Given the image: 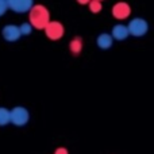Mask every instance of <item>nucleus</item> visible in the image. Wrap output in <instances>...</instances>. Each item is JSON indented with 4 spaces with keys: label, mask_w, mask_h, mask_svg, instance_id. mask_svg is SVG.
Returning a JSON list of instances; mask_svg holds the SVG:
<instances>
[{
    "label": "nucleus",
    "mask_w": 154,
    "mask_h": 154,
    "mask_svg": "<svg viewBox=\"0 0 154 154\" xmlns=\"http://www.w3.org/2000/svg\"><path fill=\"white\" fill-rule=\"evenodd\" d=\"M29 23L32 29L45 30L46 26L50 23V12L42 4H34L29 12Z\"/></svg>",
    "instance_id": "obj_1"
},
{
    "label": "nucleus",
    "mask_w": 154,
    "mask_h": 154,
    "mask_svg": "<svg viewBox=\"0 0 154 154\" xmlns=\"http://www.w3.org/2000/svg\"><path fill=\"white\" fill-rule=\"evenodd\" d=\"M10 115H11V123L14 126L18 127H23L29 123L30 120V112L26 107L23 106H16L12 109H10Z\"/></svg>",
    "instance_id": "obj_2"
},
{
    "label": "nucleus",
    "mask_w": 154,
    "mask_h": 154,
    "mask_svg": "<svg viewBox=\"0 0 154 154\" xmlns=\"http://www.w3.org/2000/svg\"><path fill=\"white\" fill-rule=\"evenodd\" d=\"M130 35L134 37H143L149 31V23L143 18H134L127 26Z\"/></svg>",
    "instance_id": "obj_3"
},
{
    "label": "nucleus",
    "mask_w": 154,
    "mask_h": 154,
    "mask_svg": "<svg viewBox=\"0 0 154 154\" xmlns=\"http://www.w3.org/2000/svg\"><path fill=\"white\" fill-rule=\"evenodd\" d=\"M46 34V37L51 41H58L64 37V32H65V29H64V24L58 20H50V23L46 26V29L43 30Z\"/></svg>",
    "instance_id": "obj_4"
},
{
    "label": "nucleus",
    "mask_w": 154,
    "mask_h": 154,
    "mask_svg": "<svg viewBox=\"0 0 154 154\" xmlns=\"http://www.w3.org/2000/svg\"><path fill=\"white\" fill-rule=\"evenodd\" d=\"M8 10H11L15 14H26L30 12V10L34 5L32 0H8Z\"/></svg>",
    "instance_id": "obj_5"
},
{
    "label": "nucleus",
    "mask_w": 154,
    "mask_h": 154,
    "mask_svg": "<svg viewBox=\"0 0 154 154\" xmlns=\"http://www.w3.org/2000/svg\"><path fill=\"white\" fill-rule=\"evenodd\" d=\"M2 37L4 38V41L7 42H16L22 38V34H20V30H19V26L18 24H5L4 27L2 29Z\"/></svg>",
    "instance_id": "obj_6"
},
{
    "label": "nucleus",
    "mask_w": 154,
    "mask_h": 154,
    "mask_svg": "<svg viewBox=\"0 0 154 154\" xmlns=\"http://www.w3.org/2000/svg\"><path fill=\"white\" fill-rule=\"evenodd\" d=\"M131 14V8L127 3H116V4L112 7V15L115 19L118 20H125L130 16Z\"/></svg>",
    "instance_id": "obj_7"
},
{
    "label": "nucleus",
    "mask_w": 154,
    "mask_h": 154,
    "mask_svg": "<svg viewBox=\"0 0 154 154\" xmlns=\"http://www.w3.org/2000/svg\"><path fill=\"white\" fill-rule=\"evenodd\" d=\"M130 35L128 32V29L126 24H122V23H118L112 27V31H111V37L112 39H116V41H125L126 38Z\"/></svg>",
    "instance_id": "obj_8"
},
{
    "label": "nucleus",
    "mask_w": 154,
    "mask_h": 154,
    "mask_svg": "<svg viewBox=\"0 0 154 154\" xmlns=\"http://www.w3.org/2000/svg\"><path fill=\"white\" fill-rule=\"evenodd\" d=\"M112 43H114V39H112L111 34H107V32H103V34H100L96 38V45H97V48L101 49V50L109 49L112 46Z\"/></svg>",
    "instance_id": "obj_9"
},
{
    "label": "nucleus",
    "mask_w": 154,
    "mask_h": 154,
    "mask_svg": "<svg viewBox=\"0 0 154 154\" xmlns=\"http://www.w3.org/2000/svg\"><path fill=\"white\" fill-rule=\"evenodd\" d=\"M69 50L72 51V54H75V56H77V54L81 53V50H82V39H81V38H80V37H75L72 41H70Z\"/></svg>",
    "instance_id": "obj_10"
},
{
    "label": "nucleus",
    "mask_w": 154,
    "mask_h": 154,
    "mask_svg": "<svg viewBox=\"0 0 154 154\" xmlns=\"http://www.w3.org/2000/svg\"><path fill=\"white\" fill-rule=\"evenodd\" d=\"M8 123H11L10 109L5 108V107H0V127L7 126Z\"/></svg>",
    "instance_id": "obj_11"
},
{
    "label": "nucleus",
    "mask_w": 154,
    "mask_h": 154,
    "mask_svg": "<svg viewBox=\"0 0 154 154\" xmlns=\"http://www.w3.org/2000/svg\"><path fill=\"white\" fill-rule=\"evenodd\" d=\"M19 30H20L22 37H29L34 29H32V26L29 23V22H24V23H22L20 26H19Z\"/></svg>",
    "instance_id": "obj_12"
},
{
    "label": "nucleus",
    "mask_w": 154,
    "mask_h": 154,
    "mask_svg": "<svg viewBox=\"0 0 154 154\" xmlns=\"http://www.w3.org/2000/svg\"><path fill=\"white\" fill-rule=\"evenodd\" d=\"M89 11L92 14H99L101 11V8H103V4H101L99 0H92V2H89Z\"/></svg>",
    "instance_id": "obj_13"
},
{
    "label": "nucleus",
    "mask_w": 154,
    "mask_h": 154,
    "mask_svg": "<svg viewBox=\"0 0 154 154\" xmlns=\"http://www.w3.org/2000/svg\"><path fill=\"white\" fill-rule=\"evenodd\" d=\"M8 11V4H7V0H0V18L4 16Z\"/></svg>",
    "instance_id": "obj_14"
},
{
    "label": "nucleus",
    "mask_w": 154,
    "mask_h": 154,
    "mask_svg": "<svg viewBox=\"0 0 154 154\" xmlns=\"http://www.w3.org/2000/svg\"><path fill=\"white\" fill-rule=\"evenodd\" d=\"M54 154H69V152H68L66 147H57Z\"/></svg>",
    "instance_id": "obj_15"
}]
</instances>
